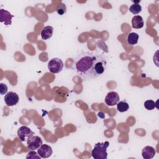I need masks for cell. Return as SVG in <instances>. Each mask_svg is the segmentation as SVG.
<instances>
[{"instance_id":"6da1fadb","label":"cell","mask_w":159,"mask_h":159,"mask_svg":"<svg viewBox=\"0 0 159 159\" xmlns=\"http://www.w3.org/2000/svg\"><path fill=\"white\" fill-rule=\"evenodd\" d=\"M107 66L106 57L98 52H88L79 55L75 60L77 74L84 80H93L102 75Z\"/></svg>"},{"instance_id":"7a4b0ae2","label":"cell","mask_w":159,"mask_h":159,"mask_svg":"<svg viewBox=\"0 0 159 159\" xmlns=\"http://www.w3.org/2000/svg\"><path fill=\"white\" fill-rule=\"evenodd\" d=\"M109 145L108 141L96 143L91 151L92 157L94 159H106L107 158V148Z\"/></svg>"},{"instance_id":"3957f363","label":"cell","mask_w":159,"mask_h":159,"mask_svg":"<svg viewBox=\"0 0 159 159\" xmlns=\"http://www.w3.org/2000/svg\"><path fill=\"white\" fill-rule=\"evenodd\" d=\"M63 68V61L58 58H53L50 60L48 63V68L52 73H58L61 71Z\"/></svg>"},{"instance_id":"277c9868","label":"cell","mask_w":159,"mask_h":159,"mask_svg":"<svg viewBox=\"0 0 159 159\" xmlns=\"http://www.w3.org/2000/svg\"><path fill=\"white\" fill-rule=\"evenodd\" d=\"M35 133L27 126L22 125L17 130V136L22 142L27 140L28 139L32 137Z\"/></svg>"},{"instance_id":"5b68a950","label":"cell","mask_w":159,"mask_h":159,"mask_svg":"<svg viewBox=\"0 0 159 159\" xmlns=\"http://www.w3.org/2000/svg\"><path fill=\"white\" fill-rule=\"evenodd\" d=\"M42 145V139L37 135H33L27 140V147L29 149L35 150Z\"/></svg>"},{"instance_id":"8992f818","label":"cell","mask_w":159,"mask_h":159,"mask_svg":"<svg viewBox=\"0 0 159 159\" xmlns=\"http://www.w3.org/2000/svg\"><path fill=\"white\" fill-rule=\"evenodd\" d=\"M19 100L18 94L12 91L8 92L4 96V101L7 106H13L16 105Z\"/></svg>"},{"instance_id":"52a82bcc","label":"cell","mask_w":159,"mask_h":159,"mask_svg":"<svg viewBox=\"0 0 159 159\" xmlns=\"http://www.w3.org/2000/svg\"><path fill=\"white\" fill-rule=\"evenodd\" d=\"M104 101L109 106H114L119 101V96L116 91H110L106 96Z\"/></svg>"},{"instance_id":"ba28073f","label":"cell","mask_w":159,"mask_h":159,"mask_svg":"<svg viewBox=\"0 0 159 159\" xmlns=\"http://www.w3.org/2000/svg\"><path fill=\"white\" fill-rule=\"evenodd\" d=\"M53 150L50 145L42 144L38 149L37 153L42 158H47L50 157L52 154Z\"/></svg>"},{"instance_id":"9c48e42d","label":"cell","mask_w":159,"mask_h":159,"mask_svg":"<svg viewBox=\"0 0 159 159\" xmlns=\"http://www.w3.org/2000/svg\"><path fill=\"white\" fill-rule=\"evenodd\" d=\"M14 17L9 11L1 9L0 11V22H3L6 25H9L12 24V19Z\"/></svg>"},{"instance_id":"30bf717a","label":"cell","mask_w":159,"mask_h":159,"mask_svg":"<svg viewBox=\"0 0 159 159\" xmlns=\"http://www.w3.org/2000/svg\"><path fill=\"white\" fill-rule=\"evenodd\" d=\"M156 152L153 147L151 146L145 147L142 151V155L144 159H150L154 157Z\"/></svg>"},{"instance_id":"8fae6325","label":"cell","mask_w":159,"mask_h":159,"mask_svg":"<svg viewBox=\"0 0 159 159\" xmlns=\"http://www.w3.org/2000/svg\"><path fill=\"white\" fill-rule=\"evenodd\" d=\"M144 22L142 16L137 15L132 17V27L134 29H141L143 27Z\"/></svg>"},{"instance_id":"7c38bea8","label":"cell","mask_w":159,"mask_h":159,"mask_svg":"<svg viewBox=\"0 0 159 159\" xmlns=\"http://www.w3.org/2000/svg\"><path fill=\"white\" fill-rule=\"evenodd\" d=\"M53 28L50 26H45L43 28L41 32V37L43 40H48L50 39L53 35Z\"/></svg>"},{"instance_id":"4fadbf2b","label":"cell","mask_w":159,"mask_h":159,"mask_svg":"<svg viewBox=\"0 0 159 159\" xmlns=\"http://www.w3.org/2000/svg\"><path fill=\"white\" fill-rule=\"evenodd\" d=\"M139 35L135 32H131L127 37V43L129 45H134L138 43Z\"/></svg>"},{"instance_id":"5bb4252c","label":"cell","mask_w":159,"mask_h":159,"mask_svg":"<svg viewBox=\"0 0 159 159\" xmlns=\"http://www.w3.org/2000/svg\"><path fill=\"white\" fill-rule=\"evenodd\" d=\"M129 108V104L124 101H119L117 104V109L120 112H124L127 111Z\"/></svg>"},{"instance_id":"9a60e30c","label":"cell","mask_w":159,"mask_h":159,"mask_svg":"<svg viewBox=\"0 0 159 159\" xmlns=\"http://www.w3.org/2000/svg\"><path fill=\"white\" fill-rule=\"evenodd\" d=\"M130 12L134 14H138L142 11V7L139 4H133L129 7Z\"/></svg>"},{"instance_id":"2e32d148","label":"cell","mask_w":159,"mask_h":159,"mask_svg":"<svg viewBox=\"0 0 159 159\" xmlns=\"http://www.w3.org/2000/svg\"><path fill=\"white\" fill-rule=\"evenodd\" d=\"M144 107H145L146 109L148 110V111H152L153 109H154V108L157 107L156 102L155 101H153V100H147L146 101H145L144 102Z\"/></svg>"},{"instance_id":"e0dca14e","label":"cell","mask_w":159,"mask_h":159,"mask_svg":"<svg viewBox=\"0 0 159 159\" xmlns=\"http://www.w3.org/2000/svg\"><path fill=\"white\" fill-rule=\"evenodd\" d=\"M56 11L59 15H63L66 12V5L63 2H60L57 5L56 7Z\"/></svg>"},{"instance_id":"ac0fdd59","label":"cell","mask_w":159,"mask_h":159,"mask_svg":"<svg viewBox=\"0 0 159 159\" xmlns=\"http://www.w3.org/2000/svg\"><path fill=\"white\" fill-rule=\"evenodd\" d=\"M26 158H32V159H34V158L39 159L41 157L38 154V153H37L35 151H31L27 153Z\"/></svg>"},{"instance_id":"d6986e66","label":"cell","mask_w":159,"mask_h":159,"mask_svg":"<svg viewBox=\"0 0 159 159\" xmlns=\"http://www.w3.org/2000/svg\"><path fill=\"white\" fill-rule=\"evenodd\" d=\"M7 86L4 83H1L0 84V93L1 95L7 94Z\"/></svg>"}]
</instances>
